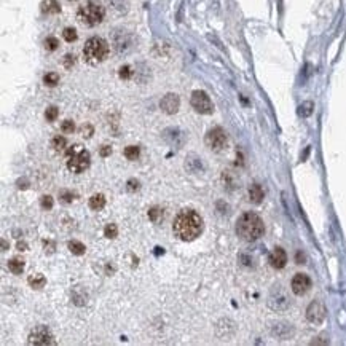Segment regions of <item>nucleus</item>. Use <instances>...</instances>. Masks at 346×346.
<instances>
[{"instance_id":"nucleus-1","label":"nucleus","mask_w":346,"mask_h":346,"mask_svg":"<svg viewBox=\"0 0 346 346\" xmlns=\"http://www.w3.org/2000/svg\"><path fill=\"white\" fill-rule=\"evenodd\" d=\"M173 231L174 236H177L180 241L190 243V241L196 239L203 231V219L193 209H183L175 217L173 223Z\"/></svg>"},{"instance_id":"nucleus-2","label":"nucleus","mask_w":346,"mask_h":346,"mask_svg":"<svg viewBox=\"0 0 346 346\" xmlns=\"http://www.w3.org/2000/svg\"><path fill=\"white\" fill-rule=\"evenodd\" d=\"M265 233V225L260 215L255 212H244L236 220V235L247 243H254Z\"/></svg>"},{"instance_id":"nucleus-3","label":"nucleus","mask_w":346,"mask_h":346,"mask_svg":"<svg viewBox=\"0 0 346 346\" xmlns=\"http://www.w3.org/2000/svg\"><path fill=\"white\" fill-rule=\"evenodd\" d=\"M104 16H106V8L102 6V3L96 2V0H88L77 11L78 21L90 27L98 26L99 22H102Z\"/></svg>"},{"instance_id":"nucleus-4","label":"nucleus","mask_w":346,"mask_h":346,"mask_svg":"<svg viewBox=\"0 0 346 346\" xmlns=\"http://www.w3.org/2000/svg\"><path fill=\"white\" fill-rule=\"evenodd\" d=\"M109 56V43L101 37H91L83 46V58L88 64H99Z\"/></svg>"},{"instance_id":"nucleus-5","label":"nucleus","mask_w":346,"mask_h":346,"mask_svg":"<svg viewBox=\"0 0 346 346\" xmlns=\"http://www.w3.org/2000/svg\"><path fill=\"white\" fill-rule=\"evenodd\" d=\"M67 155V168L69 171L75 173V174H82L85 173L88 168L91 165V155L90 152L82 149L80 146H72L70 149H67L66 152Z\"/></svg>"},{"instance_id":"nucleus-6","label":"nucleus","mask_w":346,"mask_h":346,"mask_svg":"<svg viewBox=\"0 0 346 346\" xmlns=\"http://www.w3.org/2000/svg\"><path fill=\"white\" fill-rule=\"evenodd\" d=\"M190 102H191V107L195 109L198 114L209 115V114H212V110H214V106H212L211 99H209V96L201 90H196V91L191 93Z\"/></svg>"},{"instance_id":"nucleus-7","label":"nucleus","mask_w":346,"mask_h":346,"mask_svg":"<svg viewBox=\"0 0 346 346\" xmlns=\"http://www.w3.org/2000/svg\"><path fill=\"white\" fill-rule=\"evenodd\" d=\"M206 146L214 152H220L222 149H225V146H227V134H225L222 128L217 126L209 130V133L206 134Z\"/></svg>"},{"instance_id":"nucleus-8","label":"nucleus","mask_w":346,"mask_h":346,"mask_svg":"<svg viewBox=\"0 0 346 346\" xmlns=\"http://www.w3.org/2000/svg\"><path fill=\"white\" fill-rule=\"evenodd\" d=\"M29 345H37V346H45V345H54L53 335L50 334L46 327L38 326L29 334Z\"/></svg>"},{"instance_id":"nucleus-9","label":"nucleus","mask_w":346,"mask_h":346,"mask_svg":"<svg viewBox=\"0 0 346 346\" xmlns=\"http://www.w3.org/2000/svg\"><path fill=\"white\" fill-rule=\"evenodd\" d=\"M291 287H292V292L295 295H305L311 289V279H310V276L305 275V273H297V275L292 278Z\"/></svg>"},{"instance_id":"nucleus-10","label":"nucleus","mask_w":346,"mask_h":346,"mask_svg":"<svg viewBox=\"0 0 346 346\" xmlns=\"http://www.w3.org/2000/svg\"><path fill=\"white\" fill-rule=\"evenodd\" d=\"M307 318H308L310 323H313V324H321V323H323L324 318H326V308H324L323 302H319V300L311 302V305L307 310Z\"/></svg>"},{"instance_id":"nucleus-11","label":"nucleus","mask_w":346,"mask_h":346,"mask_svg":"<svg viewBox=\"0 0 346 346\" xmlns=\"http://www.w3.org/2000/svg\"><path fill=\"white\" fill-rule=\"evenodd\" d=\"M160 107H162V110L165 112V114L174 115L175 112L179 110V107H180V99H179V96L174 94V93L166 94L165 98L162 99V102H160Z\"/></svg>"},{"instance_id":"nucleus-12","label":"nucleus","mask_w":346,"mask_h":346,"mask_svg":"<svg viewBox=\"0 0 346 346\" xmlns=\"http://www.w3.org/2000/svg\"><path fill=\"white\" fill-rule=\"evenodd\" d=\"M287 263V254L283 247H275L273 249V252L270 254V265L273 268L276 270H281L284 268Z\"/></svg>"},{"instance_id":"nucleus-13","label":"nucleus","mask_w":346,"mask_h":346,"mask_svg":"<svg viewBox=\"0 0 346 346\" xmlns=\"http://www.w3.org/2000/svg\"><path fill=\"white\" fill-rule=\"evenodd\" d=\"M263 196H265L263 188L260 187L259 183H252L251 187H249V199H251L254 204L262 203V201H263Z\"/></svg>"},{"instance_id":"nucleus-14","label":"nucleus","mask_w":346,"mask_h":346,"mask_svg":"<svg viewBox=\"0 0 346 346\" xmlns=\"http://www.w3.org/2000/svg\"><path fill=\"white\" fill-rule=\"evenodd\" d=\"M40 8L45 14H58L61 11V5L58 0H45Z\"/></svg>"},{"instance_id":"nucleus-15","label":"nucleus","mask_w":346,"mask_h":346,"mask_svg":"<svg viewBox=\"0 0 346 346\" xmlns=\"http://www.w3.org/2000/svg\"><path fill=\"white\" fill-rule=\"evenodd\" d=\"M104 206H106V196L102 193H96V195L90 198V207L93 211H101V209H104Z\"/></svg>"},{"instance_id":"nucleus-16","label":"nucleus","mask_w":346,"mask_h":346,"mask_svg":"<svg viewBox=\"0 0 346 346\" xmlns=\"http://www.w3.org/2000/svg\"><path fill=\"white\" fill-rule=\"evenodd\" d=\"M27 283H29V286H30L32 289H42V287L45 286V283H46V279H45L43 275H38V273H37V275L29 276Z\"/></svg>"},{"instance_id":"nucleus-17","label":"nucleus","mask_w":346,"mask_h":346,"mask_svg":"<svg viewBox=\"0 0 346 346\" xmlns=\"http://www.w3.org/2000/svg\"><path fill=\"white\" fill-rule=\"evenodd\" d=\"M67 247H69V251L74 254V255H83L85 254V251H86V247H85V244L83 243H80V241H69V244H67Z\"/></svg>"},{"instance_id":"nucleus-18","label":"nucleus","mask_w":346,"mask_h":346,"mask_svg":"<svg viewBox=\"0 0 346 346\" xmlns=\"http://www.w3.org/2000/svg\"><path fill=\"white\" fill-rule=\"evenodd\" d=\"M123 155L126 157V160H130V162H136L141 155V149L138 146H128L123 152Z\"/></svg>"},{"instance_id":"nucleus-19","label":"nucleus","mask_w":346,"mask_h":346,"mask_svg":"<svg viewBox=\"0 0 346 346\" xmlns=\"http://www.w3.org/2000/svg\"><path fill=\"white\" fill-rule=\"evenodd\" d=\"M8 270H10L13 275H21L24 270V262L19 259H11L8 262Z\"/></svg>"},{"instance_id":"nucleus-20","label":"nucleus","mask_w":346,"mask_h":346,"mask_svg":"<svg viewBox=\"0 0 346 346\" xmlns=\"http://www.w3.org/2000/svg\"><path fill=\"white\" fill-rule=\"evenodd\" d=\"M163 217H165V212H163V209L162 207H152L150 211H149V219L154 222V223H158V222H162L163 220Z\"/></svg>"},{"instance_id":"nucleus-21","label":"nucleus","mask_w":346,"mask_h":346,"mask_svg":"<svg viewBox=\"0 0 346 346\" xmlns=\"http://www.w3.org/2000/svg\"><path fill=\"white\" fill-rule=\"evenodd\" d=\"M43 83L46 86H56L59 83V75L56 72H48V74L43 77Z\"/></svg>"},{"instance_id":"nucleus-22","label":"nucleus","mask_w":346,"mask_h":346,"mask_svg":"<svg viewBox=\"0 0 346 346\" xmlns=\"http://www.w3.org/2000/svg\"><path fill=\"white\" fill-rule=\"evenodd\" d=\"M62 37H64L66 42L72 43V42H75V40L78 38V34H77V30L74 27H66L62 32Z\"/></svg>"},{"instance_id":"nucleus-23","label":"nucleus","mask_w":346,"mask_h":346,"mask_svg":"<svg viewBox=\"0 0 346 346\" xmlns=\"http://www.w3.org/2000/svg\"><path fill=\"white\" fill-rule=\"evenodd\" d=\"M51 146L54 150H66L67 141H66V138H62V136H56V138H53V141H51Z\"/></svg>"},{"instance_id":"nucleus-24","label":"nucleus","mask_w":346,"mask_h":346,"mask_svg":"<svg viewBox=\"0 0 346 346\" xmlns=\"http://www.w3.org/2000/svg\"><path fill=\"white\" fill-rule=\"evenodd\" d=\"M53 204H54V201L50 195H43L42 198H40V207H42L43 211H51Z\"/></svg>"},{"instance_id":"nucleus-25","label":"nucleus","mask_w":346,"mask_h":346,"mask_svg":"<svg viewBox=\"0 0 346 346\" xmlns=\"http://www.w3.org/2000/svg\"><path fill=\"white\" fill-rule=\"evenodd\" d=\"M118 235V228L115 223H109L106 228H104V236L109 238V239H114Z\"/></svg>"},{"instance_id":"nucleus-26","label":"nucleus","mask_w":346,"mask_h":346,"mask_svg":"<svg viewBox=\"0 0 346 346\" xmlns=\"http://www.w3.org/2000/svg\"><path fill=\"white\" fill-rule=\"evenodd\" d=\"M59 199L62 201V203H72V201L75 199V193L70 191V190H61L59 191Z\"/></svg>"},{"instance_id":"nucleus-27","label":"nucleus","mask_w":346,"mask_h":346,"mask_svg":"<svg viewBox=\"0 0 346 346\" xmlns=\"http://www.w3.org/2000/svg\"><path fill=\"white\" fill-rule=\"evenodd\" d=\"M45 48L48 51H56L59 48V40L56 37H48L45 40Z\"/></svg>"},{"instance_id":"nucleus-28","label":"nucleus","mask_w":346,"mask_h":346,"mask_svg":"<svg viewBox=\"0 0 346 346\" xmlns=\"http://www.w3.org/2000/svg\"><path fill=\"white\" fill-rule=\"evenodd\" d=\"M58 115H59V109L54 107V106L48 107V109L45 110V118L48 120V122H54V120L58 118Z\"/></svg>"},{"instance_id":"nucleus-29","label":"nucleus","mask_w":346,"mask_h":346,"mask_svg":"<svg viewBox=\"0 0 346 346\" xmlns=\"http://www.w3.org/2000/svg\"><path fill=\"white\" fill-rule=\"evenodd\" d=\"M61 131L64 133V134H72L75 131V125H74V122H72V120H66V122H62V125H61Z\"/></svg>"},{"instance_id":"nucleus-30","label":"nucleus","mask_w":346,"mask_h":346,"mask_svg":"<svg viewBox=\"0 0 346 346\" xmlns=\"http://www.w3.org/2000/svg\"><path fill=\"white\" fill-rule=\"evenodd\" d=\"M118 75L122 80H130L133 77V69L130 66H123V67H120L118 70Z\"/></svg>"},{"instance_id":"nucleus-31","label":"nucleus","mask_w":346,"mask_h":346,"mask_svg":"<svg viewBox=\"0 0 346 346\" xmlns=\"http://www.w3.org/2000/svg\"><path fill=\"white\" fill-rule=\"evenodd\" d=\"M313 107H315V106H313V102H310V101L302 104V106H300V115L302 117H310L313 114Z\"/></svg>"},{"instance_id":"nucleus-32","label":"nucleus","mask_w":346,"mask_h":346,"mask_svg":"<svg viewBox=\"0 0 346 346\" xmlns=\"http://www.w3.org/2000/svg\"><path fill=\"white\" fill-rule=\"evenodd\" d=\"M80 133H82V136L83 138H91V134L94 133V130H93V126L91 125H83L82 128H80Z\"/></svg>"},{"instance_id":"nucleus-33","label":"nucleus","mask_w":346,"mask_h":346,"mask_svg":"<svg viewBox=\"0 0 346 346\" xmlns=\"http://www.w3.org/2000/svg\"><path fill=\"white\" fill-rule=\"evenodd\" d=\"M141 187V182L139 180H136V179H130L128 180V190L130 191H138Z\"/></svg>"},{"instance_id":"nucleus-34","label":"nucleus","mask_w":346,"mask_h":346,"mask_svg":"<svg viewBox=\"0 0 346 346\" xmlns=\"http://www.w3.org/2000/svg\"><path fill=\"white\" fill-rule=\"evenodd\" d=\"M74 64H75L74 54H66V56H64V66H66V69H70Z\"/></svg>"},{"instance_id":"nucleus-35","label":"nucleus","mask_w":346,"mask_h":346,"mask_svg":"<svg viewBox=\"0 0 346 346\" xmlns=\"http://www.w3.org/2000/svg\"><path fill=\"white\" fill-rule=\"evenodd\" d=\"M110 154H112V147H110V146H102L101 150H99V155H101L102 158L109 157Z\"/></svg>"},{"instance_id":"nucleus-36","label":"nucleus","mask_w":346,"mask_h":346,"mask_svg":"<svg viewBox=\"0 0 346 346\" xmlns=\"http://www.w3.org/2000/svg\"><path fill=\"white\" fill-rule=\"evenodd\" d=\"M43 246H45V251L50 252V254L54 251V247H56V244L53 243V241H43Z\"/></svg>"},{"instance_id":"nucleus-37","label":"nucleus","mask_w":346,"mask_h":346,"mask_svg":"<svg viewBox=\"0 0 346 346\" xmlns=\"http://www.w3.org/2000/svg\"><path fill=\"white\" fill-rule=\"evenodd\" d=\"M16 247H18V251H26V249H27V244L24 243V241H18V244H16Z\"/></svg>"}]
</instances>
